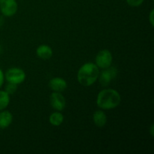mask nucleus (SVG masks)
Segmentation results:
<instances>
[{"label": "nucleus", "instance_id": "obj_1", "mask_svg": "<svg viewBox=\"0 0 154 154\" xmlns=\"http://www.w3.org/2000/svg\"><path fill=\"white\" fill-rule=\"evenodd\" d=\"M121 102L120 93L113 89H104L97 96L96 104L99 108L103 110H111L117 108Z\"/></svg>", "mask_w": 154, "mask_h": 154}, {"label": "nucleus", "instance_id": "obj_2", "mask_svg": "<svg viewBox=\"0 0 154 154\" xmlns=\"http://www.w3.org/2000/svg\"><path fill=\"white\" fill-rule=\"evenodd\" d=\"M100 72L98 66L93 63H87L83 65L78 72V81L84 87L93 85L99 78Z\"/></svg>", "mask_w": 154, "mask_h": 154}, {"label": "nucleus", "instance_id": "obj_3", "mask_svg": "<svg viewBox=\"0 0 154 154\" xmlns=\"http://www.w3.org/2000/svg\"><path fill=\"white\" fill-rule=\"evenodd\" d=\"M4 76L8 82L15 84L17 85L22 84L26 79L25 72L20 68L16 67L8 69Z\"/></svg>", "mask_w": 154, "mask_h": 154}, {"label": "nucleus", "instance_id": "obj_4", "mask_svg": "<svg viewBox=\"0 0 154 154\" xmlns=\"http://www.w3.org/2000/svg\"><path fill=\"white\" fill-rule=\"evenodd\" d=\"M113 57L110 51L107 49L102 50L96 57V65L98 68L105 69L109 68L112 64Z\"/></svg>", "mask_w": 154, "mask_h": 154}, {"label": "nucleus", "instance_id": "obj_5", "mask_svg": "<svg viewBox=\"0 0 154 154\" xmlns=\"http://www.w3.org/2000/svg\"><path fill=\"white\" fill-rule=\"evenodd\" d=\"M18 5L16 0H0V11L5 17H12L17 13Z\"/></svg>", "mask_w": 154, "mask_h": 154}, {"label": "nucleus", "instance_id": "obj_6", "mask_svg": "<svg viewBox=\"0 0 154 154\" xmlns=\"http://www.w3.org/2000/svg\"><path fill=\"white\" fill-rule=\"evenodd\" d=\"M117 73L118 72L115 67L110 66L108 69H104L101 73H99V78H98L99 81V84L102 87H107L111 84V81L117 77Z\"/></svg>", "mask_w": 154, "mask_h": 154}, {"label": "nucleus", "instance_id": "obj_7", "mask_svg": "<svg viewBox=\"0 0 154 154\" xmlns=\"http://www.w3.org/2000/svg\"><path fill=\"white\" fill-rule=\"evenodd\" d=\"M50 104L51 107L56 111H62L66 108V99L61 94V93L54 92L50 96Z\"/></svg>", "mask_w": 154, "mask_h": 154}, {"label": "nucleus", "instance_id": "obj_8", "mask_svg": "<svg viewBox=\"0 0 154 154\" xmlns=\"http://www.w3.org/2000/svg\"><path fill=\"white\" fill-rule=\"evenodd\" d=\"M67 82L62 78H54L49 81V87L51 90L57 93H62L67 88Z\"/></svg>", "mask_w": 154, "mask_h": 154}, {"label": "nucleus", "instance_id": "obj_9", "mask_svg": "<svg viewBox=\"0 0 154 154\" xmlns=\"http://www.w3.org/2000/svg\"><path fill=\"white\" fill-rule=\"evenodd\" d=\"M36 54L42 60H49L53 56V50L48 45H41L36 49Z\"/></svg>", "mask_w": 154, "mask_h": 154}, {"label": "nucleus", "instance_id": "obj_10", "mask_svg": "<svg viewBox=\"0 0 154 154\" xmlns=\"http://www.w3.org/2000/svg\"><path fill=\"white\" fill-rule=\"evenodd\" d=\"M13 121V115L8 111H0V129H4L8 127Z\"/></svg>", "mask_w": 154, "mask_h": 154}, {"label": "nucleus", "instance_id": "obj_11", "mask_svg": "<svg viewBox=\"0 0 154 154\" xmlns=\"http://www.w3.org/2000/svg\"><path fill=\"white\" fill-rule=\"evenodd\" d=\"M94 124L98 127H103L107 123V116L102 111H96L93 115Z\"/></svg>", "mask_w": 154, "mask_h": 154}, {"label": "nucleus", "instance_id": "obj_12", "mask_svg": "<svg viewBox=\"0 0 154 154\" xmlns=\"http://www.w3.org/2000/svg\"><path fill=\"white\" fill-rule=\"evenodd\" d=\"M64 121V116L62 113L54 112L50 115L49 117V122L52 126H59L62 124Z\"/></svg>", "mask_w": 154, "mask_h": 154}, {"label": "nucleus", "instance_id": "obj_13", "mask_svg": "<svg viewBox=\"0 0 154 154\" xmlns=\"http://www.w3.org/2000/svg\"><path fill=\"white\" fill-rule=\"evenodd\" d=\"M10 103V95L5 90H0V111L5 110Z\"/></svg>", "mask_w": 154, "mask_h": 154}, {"label": "nucleus", "instance_id": "obj_14", "mask_svg": "<svg viewBox=\"0 0 154 154\" xmlns=\"http://www.w3.org/2000/svg\"><path fill=\"white\" fill-rule=\"evenodd\" d=\"M17 84L8 82V84L6 85L5 90V91L8 93L9 95H11L14 94L17 91Z\"/></svg>", "mask_w": 154, "mask_h": 154}, {"label": "nucleus", "instance_id": "obj_15", "mask_svg": "<svg viewBox=\"0 0 154 154\" xmlns=\"http://www.w3.org/2000/svg\"><path fill=\"white\" fill-rule=\"evenodd\" d=\"M144 0H126V2L132 7H138L141 5Z\"/></svg>", "mask_w": 154, "mask_h": 154}, {"label": "nucleus", "instance_id": "obj_16", "mask_svg": "<svg viewBox=\"0 0 154 154\" xmlns=\"http://www.w3.org/2000/svg\"><path fill=\"white\" fill-rule=\"evenodd\" d=\"M4 79H5L4 73H3L2 70L0 69V88H1L2 86L3 85V83H4Z\"/></svg>", "mask_w": 154, "mask_h": 154}, {"label": "nucleus", "instance_id": "obj_17", "mask_svg": "<svg viewBox=\"0 0 154 154\" xmlns=\"http://www.w3.org/2000/svg\"><path fill=\"white\" fill-rule=\"evenodd\" d=\"M150 22L152 26H153V10L151 11L150 14Z\"/></svg>", "mask_w": 154, "mask_h": 154}, {"label": "nucleus", "instance_id": "obj_18", "mask_svg": "<svg viewBox=\"0 0 154 154\" xmlns=\"http://www.w3.org/2000/svg\"><path fill=\"white\" fill-rule=\"evenodd\" d=\"M4 24V18L2 16H0V27Z\"/></svg>", "mask_w": 154, "mask_h": 154}, {"label": "nucleus", "instance_id": "obj_19", "mask_svg": "<svg viewBox=\"0 0 154 154\" xmlns=\"http://www.w3.org/2000/svg\"><path fill=\"white\" fill-rule=\"evenodd\" d=\"M150 135L152 137L153 136V125H152L151 128H150Z\"/></svg>", "mask_w": 154, "mask_h": 154}, {"label": "nucleus", "instance_id": "obj_20", "mask_svg": "<svg viewBox=\"0 0 154 154\" xmlns=\"http://www.w3.org/2000/svg\"><path fill=\"white\" fill-rule=\"evenodd\" d=\"M1 50H2L1 49V46H0V52H1Z\"/></svg>", "mask_w": 154, "mask_h": 154}]
</instances>
